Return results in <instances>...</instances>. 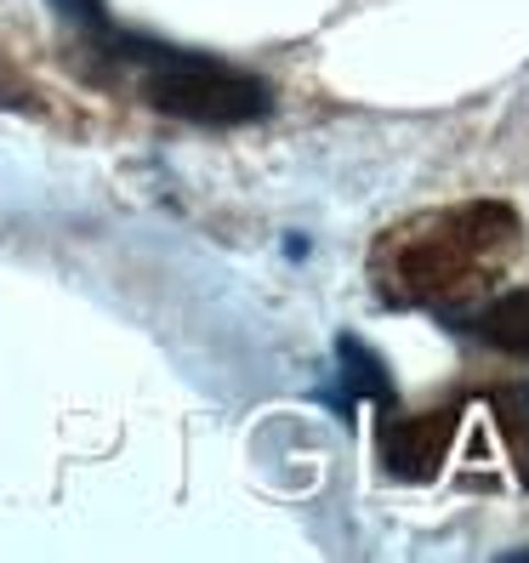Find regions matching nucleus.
Returning <instances> with one entry per match:
<instances>
[{
    "label": "nucleus",
    "instance_id": "obj_5",
    "mask_svg": "<svg viewBox=\"0 0 529 563\" xmlns=\"http://www.w3.org/2000/svg\"><path fill=\"white\" fill-rule=\"evenodd\" d=\"M337 358H342V387H348V410L353 399H376L393 405V382H387V364L359 342V336H337Z\"/></svg>",
    "mask_w": 529,
    "mask_h": 563
},
{
    "label": "nucleus",
    "instance_id": "obj_2",
    "mask_svg": "<svg viewBox=\"0 0 529 563\" xmlns=\"http://www.w3.org/2000/svg\"><path fill=\"white\" fill-rule=\"evenodd\" d=\"M103 46L120 69L137 75L143 97L172 114V120H200V125H240V120H262L268 114V86L245 69H228L217 57L200 52H177V46H159L143 35H114L103 29Z\"/></svg>",
    "mask_w": 529,
    "mask_h": 563
},
{
    "label": "nucleus",
    "instance_id": "obj_7",
    "mask_svg": "<svg viewBox=\"0 0 529 563\" xmlns=\"http://www.w3.org/2000/svg\"><path fill=\"white\" fill-rule=\"evenodd\" d=\"M52 12H63L69 23H80V29H91V35H103V29H109L103 0H52Z\"/></svg>",
    "mask_w": 529,
    "mask_h": 563
},
{
    "label": "nucleus",
    "instance_id": "obj_3",
    "mask_svg": "<svg viewBox=\"0 0 529 563\" xmlns=\"http://www.w3.org/2000/svg\"><path fill=\"white\" fill-rule=\"evenodd\" d=\"M455 427H461V405H444V410H427V416H387L382 421V461L393 478L405 484H427L444 455L455 444Z\"/></svg>",
    "mask_w": 529,
    "mask_h": 563
},
{
    "label": "nucleus",
    "instance_id": "obj_1",
    "mask_svg": "<svg viewBox=\"0 0 529 563\" xmlns=\"http://www.w3.org/2000/svg\"><path fill=\"white\" fill-rule=\"evenodd\" d=\"M518 240H524V222L513 206L467 200L455 211H427L405 228H393V234H382L371 256V279L399 308L455 313V302H473L478 290L502 279Z\"/></svg>",
    "mask_w": 529,
    "mask_h": 563
},
{
    "label": "nucleus",
    "instance_id": "obj_6",
    "mask_svg": "<svg viewBox=\"0 0 529 563\" xmlns=\"http://www.w3.org/2000/svg\"><path fill=\"white\" fill-rule=\"evenodd\" d=\"M489 410H495V421H502V433H507L518 478L529 484V387H495Z\"/></svg>",
    "mask_w": 529,
    "mask_h": 563
},
{
    "label": "nucleus",
    "instance_id": "obj_8",
    "mask_svg": "<svg viewBox=\"0 0 529 563\" xmlns=\"http://www.w3.org/2000/svg\"><path fill=\"white\" fill-rule=\"evenodd\" d=\"M518 558H529V552H518Z\"/></svg>",
    "mask_w": 529,
    "mask_h": 563
},
{
    "label": "nucleus",
    "instance_id": "obj_4",
    "mask_svg": "<svg viewBox=\"0 0 529 563\" xmlns=\"http://www.w3.org/2000/svg\"><path fill=\"white\" fill-rule=\"evenodd\" d=\"M444 324L467 330V336L502 347V353H529V290H502V296H489V302H478L473 319L455 313Z\"/></svg>",
    "mask_w": 529,
    "mask_h": 563
}]
</instances>
